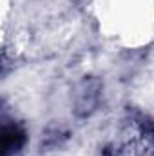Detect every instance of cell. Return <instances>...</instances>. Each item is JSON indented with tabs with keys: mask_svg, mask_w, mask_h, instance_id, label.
Listing matches in <instances>:
<instances>
[{
	"mask_svg": "<svg viewBox=\"0 0 154 156\" xmlns=\"http://www.w3.org/2000/svg\"><path fill=\"white\" fill-rule=\"evenodd\" d=\"M27 142V133L24 125L16 120H9L4 116L2 122V154L15 156L18 154Z\"/></svg>",
	"mask_w": 154,
	"mask_h": 156,
	"instance_id": "2",
	"label": "cell"
},
{
	"mask_svg": "<svg viewBox=\"0 0 154 156\" xmlns=\"http://www.w3.org/2000/svg\"><path fill=\"white\" fill-rule=\"evenodd\" d=\"M100 96H102V82L98 78H83L82 82H78L73 93V109L75 115L80 118L91 116L100 104Z\"/></svg>",
	"mask_w": 154,
	"mask_h": 156,
	"instance_id": "1",
	"label": "cell"
}]
</instances>
